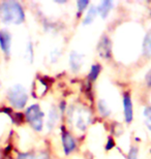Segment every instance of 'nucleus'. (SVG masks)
I'll return each mask as SVG.
<instances>
[{"label": "nucleus", "instance_id": "obj_20", "mask_svg": "<svg viewBox=\"0 0 151 159\" xmlns=\"http://www.w3.org/2000/svg\"><path fill=\"white\" fill-rule=\"evenodd\" d=\"M128 159H139L138 158V149L136 147H133L130 149V154H128Z\"/></svg>", "mask_w": 151, "mask_h": 159}, {"label": "nucleus", "instance_id": "obj_4", "mask_svg": "<svg viewBox=\"0 0 151 159\" xmlns=\"http://www.w3.org/2000/svg\"><path fill=\"white\" fill-rule=\"evenodd\" d=\"M0 48L2 52L6 56L11 55V48H12V35L8 31L0 30Z\"/></svg>", "mask_w": 151, "mask_h": 159}, {"label": "nucleus", "instance_id": "obj_1", "mask_svg": "<svg viewBox=\"0 0 151 159\" xmlns=\"http://www.w3.org/2000/svg\"><path fill=\"white\" fill-rule=\"evenodd\" d=\"M0 20L4 24L19 25L25 20L23 7L17 1H3L0 3Z\"/></svg>", "mask_w": 151, "mask_h": 159}, {"label": "nucleus", "instance_id": "obj_13", "mask_svg": "<svg viewBox=\"0 0 151 159\" xmlns=\"http://www.w3.org/2000/svg\"><path fill=\"white\" fill-rule=\"evenodd\" d=\"M97 107H98V112L101 115L104 117H108L111 115V109L109 107V104L107 103V101L105 99H99L97 102Z\"/></svg>", "mask_w": 151, "mask_h": 159}, {"label": "nucleus", "instance_id": "obj_5", "mask_svg": "<svg viewBox=\"0 0 151 159\" xmlns=\"http://www.w3.org/2000/svg\"><path fill=\"white\" fill-rule=\"evenodd\" d=\"M84 63V55L80 54L79 52L73 51L69 55V65L73 72H78L82 68Z\"/></svg>", "mask_w": 151, "mask_h": 159}, {"label": "nucleus", "instance_id": "obj_14", "mask_svg": "<svg viewBox=\"0 0 151 159\" xmlns=\"http://www.w3.org/2000/svg\"><path fill=\"white\" fill-rule=\"evenodd\" d=\"M143 53L147 57H151V30L146 34L143 43Z\"/></svg>", "mask_w": 151, "mask_h": 159}, {"label": "nucleus", "instance_id": "obj_17", "mask_svg": "<svg viewBox=\"0 0 151 159\" xmlns=\"http://www.w3.org/2000/svg\"><path fill=\"white\" fill-rule=\"evenodd\" d=\"M25 58L29 62H32V60H33V47H32L31 43H28V46L25 49Z\"/></svg>", "mask_w": 151, "mask_h": 159}, {"label": "nucleus", "instance_id": "obj_2", "mask_svg": "<svg viewBox=\"0 0 151 159\" xmlns=\"http://www.w3.org/2000/svg\"><path fill=\"white\" fill-rule=\"evenodd\" d=\"M7 99L11 106L15 109H23L28 101L27 91L24 86L20 84L14 85L7 91Z\"/></svg>", "mask_w": 151, "mask_h": 159}, {"label": "nucleus", "instance_id": "obj_18", "mask_svg": "<svg viewBox=\"0 0 151 159\" xmlns=\"http://www.w3.org/2000/svg\"><path fill=\"white\" fill-rule=\"evenodd\" d=\"M88 4H89V1H87V0H79V1H77V5H78L79 12L84 11Z\"/></svg>", "mask_w": 151, "mask_h": 159}, {"label": "nucleus", "instance_id": "obj_23", "mask_svg": "<svg viewBox=\"0 0 151 159\" xmlns=\"http://www.w3.org/2000/svg\"><path fill=\"white\" fill-rule=\"evenodd\" d=\"M0 87H1V83H0Z\"/></svg>", "mask_w": 151, "mask_h": 159}, {"label": "nucleus", "instance_id": "obj_10", "mask_svg": "<svg viewBox=\"0 0 151 159\" xmlns=\"http://www.w3.org/2000/svg\"><path fill=\"white\" fill-rule=\"evenodd\" d=\"M113 1L111 0H105V1H101L99 4L96 6L97 8V14L101 15V17L102 19H106L110 14L112 7H113Z\"/></svg>", "mask_w": 151, "mask_h": 159}, {"label": "nucleus", "instance_id": "obj_21", "mask_svg": "<svg viewBox=\"0 0 151 159\" xmlns=\"http://www.w3.org/2000/svg\"><path fill=\"white\" fill-rule=\"evenodd\" d=\"M17 159H30V156L26 153H21V154L18 155Z\"/></svg>", "mask_w": 151, "mask_h": 159}, {"label": "nucleus", "instance_id": "obj_15", "mask_svg": "<svg viewBox=\"0 0 151 159\" xmlns=\"http://www.w3.org/2000/svg\"><path fill=\"white\" fill-rule=\"evenodd\" d=\"M101 70V65H98V64L92 65L90 68V72H89V80H90V81H95L96 78L98 77Z\"/></svg>", "mask_w": 151, "mask_h": 159}, {"label": "nucleus", "instance_id": "obj_6", "mask_svg": "<svg viewBox=\"0 0 151 159\" xmlns=\"http://www.w3.org/2000/svg\"><path fill=\"white\" fill-rule=\"evenodd\" d=\"M97 51L99 56H101L104 59H109V57L111 56V43L109 37L102 36L101 39L99 40Z\"/></svg>", "mask_w": 151, "mask_h": 159}, {"label": "nucleus", "instance_id": "obj_19", "mask_svg": "<svg viewBox=\"0 0 151 159\" xmlns=\"http://www.w3.org/2000/svg\"><path fill=\"white\" fill-rule=\"evenodd\" d=\"M50 57H51V60H52L53 62L57 61V60H58V58L60 57V52H59V50H58V49L53 50L52 52H51V54H50Z\"/></svg>", "mask_w": 151, "mask_h": 159}, {"label": "nucleus", "instance_id": "obj_22", "mask_svg": "<svg viewBox=\"0 0 151 159\" xmlns=\"http://www.w3.org/2000/svg\"><path fill=\"white\" fill-rule=\"evenodd\" d=\"M30 159H48V155H46V154H40V155H38V156L30 157Z\"/></svg>", "mask_w": 151, "mask_h": 159}, {"label": "nucleus", "instance_id": "obj_12", "mask_svg": "<svg viewBox=\"0 0 151 159\" xmlns=\"http://www.w3.org/2000/svg\"><path fill=\"white\" fill-rule=\"evenodd\" d=\"M96 16H97V8H96L95 5H92L90 8H89V11L87 12V15H86V17L84 18V20H83V25H89L91 24L93 21L95 20Z\"/></svg>", "mask_w": 151, "mask_h": 159}, {"label": "nucleus", "instance_id": "obj_9", "mask_svg": "<svg viewBox=\"0 0 151 159\" xmlns=\"http://www.w3.org/2000/svg\"><path fill=\"white\" fill-rule=\"evenodd\" d=\"M89 122H90V116H89V114L87 112H85V111H79L78 113H77V119H76V126L77 128L79 130H81V131H84L86 129V127L88 126Z\"/></svg>", "mask_w": 151, "mask_h": 159}, {"label": "nucleus", "instance_id": "obj_8", "mask_svg": "<svg viewBox=\"0 0 151 159\" xmlns=\"http://www.w3.org/2000/svg\"><path fill=\"white\" fill-rule=\"evenodd\" d=\"M123 111H124V119L127 123H130L134 119V110L133 102H131L130 96L128 94H124L123 96Z\"/></svg>", "mask_w": 151, "mask_h": 159}, {"label": "nucleus", "instance_id": "obj_7", "mask_svg": "<svg viewBox=\"0 0 151 159\" xmlns=\"http://www.w3.org/2000/svg\"><path fill=\"white\" fill-rule=\"evenodd\" d=\"M62 145L65 155L70 154L76 149V141L69 132L64 131L62 133Z\"/></svg>", "mask_w": 151, "mask_h": 159}, {"label": "nucleus", "instance_id": "obj_11", "mask_svg": "<svg viewBox=\"0 0 151 159\" xmlns=\"http://www.w3.org/2000/svg\"><path fill=\"white\" fill-rule=\"evenodd\" d=\"M58 120H59V112H58V110H57L56 107H53L52 109L50 110L49 116H48V121H47L48 129L49 130L53 129L54 127L56 126Z\"/></svg>", "mask_w": 151, "mask_h": 159}, {"label": "nucleus", "instance_id": "obj_16", "mask_svg": "<svg viewBox=\"0 0 151 159\" xmlns=\"http://www.w3.org/2000/svg\"><path fill=\"white\" fill-rule=\"evenodd\" d=\"M144 118H145V125L151 131V107H146L144 110Z\"/></svg>", "mask_w": 151, "mask_h": 159}, {"label": "nucleus", "instance_id": "obj_3", "mask_svg": "<svg viewBox=\"0 0 151 159\" xmlns=\"http://www.w3.org/2000/svg\"><path fill=\"white\" fill-rule=\"evenodd\" d=\"M26 120L30 124L31 127L36 131H41L44 127V112L40 110L38 104H32L29 107H27L26 113Z\"/></svg>", "mask_w": 151, "mask_h": 159}]
</instances>
